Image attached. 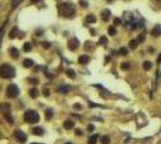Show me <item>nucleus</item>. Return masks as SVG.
I'll return each mask as SVG.
<instances>
[{
	"instance_id": "20e7f679",
	"label": "nucleus",
	"mask_w": 161,
	"mask_h": 144,
	"mask_svg": "<svg viewBox=\"0 0 161 144\" xmlns=\"http://www.w3.org/2000/svg\"><path fill=\"white\" fill-rule=\"evenodd\" d=\"M0 111L3 113L4 118L9 121V124H13V118L11 116V106L9 103H1L0 105Z\"/></svg>"
},
{
	"instance_id": "f257e3e1",
	"label": "nucleus",
	"mask_w": 161,
	"mask_h": 144,
	"mask_svg": "<svg viewBox=\"0 0 161 144\" xmlns=\"http://www.w3.org/2000/svg\"><path fill=\"white\" fill-rule=\"evenodd\" d=\"M58 12L61 17L65 18H71L74 17L75 13H76V10H75V6L70 3H60L58 5Z\"/></svg>"
},
{
	"instance_id": "9b49d317",
	"label": "nucleus",
	"mask_w": 161,
	"mask_h": 144,
	"mask_svg": "<svg viewBox=\"0 0 161 144\" xmlns=\"http://www.w3.org/2000/svg\"><path fill=\"white\" fill-rule=\"evenodd\" d=\"M9 52H10V55L13 58V59H17L18 56H19V53H18V49L14 48V47H11L10 49H9Z\"/></svg>"
},
{
	"instance_id": "0eeeda50",
	"label": "nucleus",
	"mask_w": 161,
	"mask_h": 144,
	"mask_svg": "<svg viewBox=\"0 0 161 144\" xmlns=\"http://www.w3.org/2000/svg\"><path fill=\"white\" fill-rule=\"evenodd\" d=\"M78 46H79V43H78L77 39H71L69 41V43H67V47H69L70 50H76L78 48Z\"/></svg>"
},
{
	"instance_id": "423d86ee",
	"label": "nucleus",
	"mask_w": 161,
	"mask_h": 144,
	"mask_svg": "<svg viewBox=\"0 0 161 144\" xmlns=\"http://www.w3.org/2000/svg\"><path fill=\"white\" fill-rule=\"evenodd\" d=\"M13 136H14V138L19 142V143H25V142H27V134H25L23 131L16 130L13 132Z\"/></svg>"
},
{
	"instance_id": "e433bc0d",
	"label": "nucleus",
	"mask_w": 161,
	"mask_h": 144,
	"mask_svg": "<svg viewBox=\"0 0 161 144\" xmlns=\"http://www.w3.org/2000/svg\"><path fill=\"white\" fill-rule=\"evenodd\" d=\"M42 91H43V95L45 96H49V90L48 89H43Z\"/></svg>"
},
{
	"instance_id": "7c9ffc66",
	"label": "nucleus",
	"mask_w": 161,
	"mask_h": 144,
	"mask_svg": "<svg viewBox=\"0 0 161 144\" xmlns=\"http://www.w3.org/2000/svg\"><path fill=\"white\" fill-rule=\"evenodd\" d=\"M144 40H146V34H141L140 36H138V39H137V41H138V42H144Z\"/></svg>"
},
{
	"instance_id": "4468645a",
	"label": "nucleus",
	"mask_w": 161,
	"mask_h": 144,
	"mask_svg": "<svg viewBox=\"0 0 161 144\" xmlns=\"http://www.w3.org/2000/svg\"><path fill=\"white\" fill-rule=\"evenodd\" d=\"M89 60H90V58L88 55H81L79 58H78V63L82 64V65H85V64L89 63Z\"/></svg>"
},
{
	"instance_id": "f03ea898",
	"label": "nucleus",
	"mask_w": 161,
	"mask_h": 144,
	"mask_svg": "<svg viewBox=\"0 0 161 144\" xmlns=\"http://www.w3.org/2000/svg\"><path fill=\"white\" fill-rule=\"evenodd\" d=\"M16 76V70L12 66L7 65V64H3L0 66V77L4 79H9Z\"/></svg>"
},
{
	"instance_id": "c85d7f7f",
	"label": "nucleus",
	"mask_w": 161,
	"mask_h": 144,
	"mask_svg": "<svg viewBox=\"0 0 161 144\" xmlns=\"http://www.w3.org/2000/svg\"><path fill=\"white\" fill-rule=\"evenodd\" d=\"M17 31H18L17 28H14V29H12V30H11V32H10V37H11V39H13V37H16V36H17V35H16V34H17Z\"/></svg>"
},
{
	"instance_id": "39448f33",
	"label": "nucleus",
	"mask_w": 161,
	"mask_h": 144,
	"mask_svg": "<svg viewBox=\"0 0 161 144\" xmlns=\"http://www.w3.org/2000/svg\"><path fill=\"white\" fill-rule=\"evenodd\" d=\"M6 95H7V97H10V98L17 97V96L19 95V89H18L17 85H14V84L9 85L6 89Z\"/></svg>"
},
{
	"instance_id": "f8f14e48",
	"label": "nucleus",
	"mask_w": 161,
	"mask_h": 144,
	"mask_svg": "<svg viewBox=\"0 0 161 144\" xmlns=\"http://www.w3.org/2000/svg\"><path fill=\"white\" fill-rule=\"evenodd\" d=\"M70 90V85H61L60 88H58V92H60V94H67Z\"/></svg>"
},
{
	"instance_id": "6ab92c4d",
	"label": "nucleus",
	"mask_w": 161,
	"mask_h": 144,
	"mask_svg": "<svg viewBox=\"0 0 161 144\" xmlns=\"http://www.w3.org/2000/svg\"><path fill=\"white\" fill-rule=\"evenodd\" d=\"M120 67H122V70H130L131 69V65H130V63H127V61H125V63H122V65H120Z\"/></svg>"
},
{
	"instance_id": "f3484780",
	"label": "nucleus",
	"mask_w": 161,
	"mask_h": 144,
	"mask_svg": "<svg viewBox=\"0 0 161 144\" xmlns=\"http://www.w3.org/2000/svg\"><path fill=\"white\" fill-rule=\"evenodd\" d=\"M29 95L31 96L33 98H36V97H37V96H39V90H37V89H36V88H33V89H30V90H29Z\"/></svg>"
},
{
	"instance_id": "7ed1b4c3",
	"label": "nucleus",
	"mask_w": 161,
	"mask_h": 144,
	"mask_svg": "<svg viewBox=\"0 0 161 144\" xmlns=\"http://www.w3.org/2000/svg\"><path fill=\"white\" fill-rule=\"evenodd\" d=\"M24 120L29 124H36V123H39L40 115L37 114L36 111H27L24 113Z\"/></svg>"
},
{
	"instance_id": "4be33fe9",
	"label": "nucleus",
	"mask_w": 161,
	"mask_h": 144,
	"mask_svg": "<svg viewBox=\"0 0 161 144\" xmlns=\"http://www.w3.org/2000/svg\"><path fill=\"white\" fill-rule=\"evenodd\" d=\"M53 115H54V112H53L51 108H48L46 111V118H47V119H52Z\"/></svg>"
},
{
	"instance_id": "f704fd0d",
	"label": "nucleus",
	"mask_w": 161,
	"mask_h": 144,
	"mask_svg": "<svg viewBox=\"0 0 161 144\" xmlns=\"http://www.w3.org/2000/svg\"><path fill=\"white\" fill-rule=\"evenodd\" d=\"M41 46L43 47V48L47 49V48H49V47H51V45H49L48 42H42V43H41Z\"/></svg>"
},
{
	"instance_id": "473e14b6",
	"label": "nucleus",
	"mask_w": 161,
	"mask_h": 144,
	"mask_svg": "<svg viewBox=\"0 0 161 144\" xmlns=\"http://www.w3.org/2000/svg\"><path fill=\"white\" fill-rule=\"evenodd\" d=\"M87 130L89 131V132H93V131L95 130V127H94V125H91V124H89L88 125V127H87Z\"/></svg>"
},
{
	"instance_id": "a19ab883",
	"label": "nucleus",
	"mask_w": 161,
	"mask_h": 144,
	"mask_svg": "<svg viewBox=\"0 0 161 144\" xmlns=\"http://www.w3.org/2000/svg\"><path fill=\"white\" fill-rule=\"evenodd\" d=\"M39 1H41V0H31L33 4H36V3H39Z\"/></svg>"
},
{
	"instance_id": "58836bf2",
	"label": "nucleus",
	"mask_w": 161,
	"mask_h": 144,
	"mask_svg": "<svg viewBox=\"0 0 161 144\" xmlns=\"http://www.w3.org/2000/svg\"><path fill=\"white\" fill-rule=\"evenodd\" d=\"M74 108H77V109H81V108H82V106H81V105H78V103H76V105H75V106H74Z\"/></svg>"
},
{
	"instance_id": "a18cd8bd",
	"label": "nucleus",
	"mask_w": 161,
	"mask_h": 144,
	"mask_svg": "<svg viewBox=\"0 0 161 144\" xmlns=\"http://www.w3.org/2000/svg\"><path fill=\"white\" fill-rule=\"evenodd\" d=\"M31 144H40V143H31Z\"/></svg>"
},
{
	"instance_id": "72a5a7b5",
	"label": "nucleus",
	"mask_w": 161,
	"mask_h": 144,
	"mask_svg": "<svg viewBox=\"0 0 161 144\" xmlns=\"http://www.w3.org/2000/svg\"><path fill=\"white\" fill-rule=\"evenodd\" d=\"M114 24H116V25H120V24H122V19H120V18H114Z\"/></svg>"
},
{
	"instance_id": "a878e982",
	"label": "nucleus",
	"mask_w": 161,
	"mask_h": 144,
	"mask_svg": "<svg viewBox=\"0 0 161 144\" xmlns=\"http://www.w3.org/2000/svg\"><path fill=\"white\" fill-rule=\"evenodd\" d=\"M106 43H107V37H106V36H101V37H100V40H99V45L105 46Z\"/></svg>"
},
{
	"instance_id": "9d476101",
	"label": "nucleus",
	"mask_w": 161,
	"mask_h": 144,
	"mask_svg": "<svg viewBox=\"0 0 161 144\" xmlns=\"http://www.w3.org/2000/svg\"><path fill=\"white\" fill-rule=\"evenodd\" d=\"M31 133L33 134H35V136H42V134L45 133V131H43V129L42 127H34L31 130Z\"/></svg>"
},
{
	"instance_id": "2eb2a0df",
	"label": "nucleus",
	"mask_w": 161,
	"mask_h": 144,
	"mask_svg": "<svg viewBox=\"0 0 161 144\" xmlns=\"http://www.w3.org/2000/svg\"><path fill=\"white\" fill-rule=\"evenodd\" d=\"M23 66L27 67V69H30V67L34 66V61H33L31 59H24V61H23Z\"/></svg>"
},
{
	"instance_id": "b1692460",
	"label": "nucleus",
	"mask_w": 161,
	"mask_h": 144,
	"mask_svg": "<svg viewBox=\"0 0 161 144\" xmlns=\"http://www.w3.org/2000/svg\"><path fill=\"white\" fill-rule=\"evenodd\" d=\"M151 66H153V65H151V63H150V61H144V63H143V69H144L146 71L150 70V69H151Z\"/></svg>"
},
{
	"instance_id": "4c0bfd02",
	"label": "nucleus",
	"mask_w": 161,
	"mask_h": 144,
	"mask_svg": "<svg viewBox=\"0 0 161 144\" xmlns=\"http://www.w3.org/2000/svg\"><path fill=\"white\" fill-rule=\"evenodd\" d=\"M30 83H31V84H37L39 82H37V79H36V78H31V79H30Z\"/></svg>"
},
{
	"instance_id": "5701e85b",
	"label": "nucleus",
	"mask_w": 161,
	"mask_h": 144,
	"mask_svg": "<svg viewBox=\"0 0 161 144\" xmlns=\"http://www.w3.org/2000/svg\"><path fill=\"white\" fill-rule=\"evenodd\" d=\"M109 137L108 136H102L101 139H100V142H101V144H109Z\"/></svg>"
},
{
	"instance_id": "aec40b11",
	"label": "nucleus",
	"mask_w": 161,
	"mask_h": 144,
	"mask_svg": "<svg viewBox=\"0 0 161 144\" xmlns=\"http://www.w3.org/2000/svg\"><path fill=\"white\" fill-rule=\"evenodd\" d=\"M137 45H138V41H136V40H131L129 42V46L131 49H136L137 48Z\"/></svg>"
},
{
	"instance_id": "412c9836",
	"label": "nucleus",
	"mask_w": 161,
	"mask_h": 144,
	"mask_svg": "<svg viewBox=\"0 0 161 144\" xmlns=\"http://www.w3.org/2000/svg\"><path fill=\"white\" fill-rule=\"evenodd\" d=\"M23 50H24V52H30V50H31V43L25 42L24 46H23Z\"/></svg>"
},
{
	"instance_id": "2f4dec72",
	"label": "nucleus",
	"mask_w": 161,
	"mask_h": 144,
	"mask_svg": "<svg viewBox=\"0 0 161 144\" xmlns=\"http://www.w3.org/2000/svg\"><path fill=\"white\" fill-rule=\"evenodd\" d=\"M79 4H81V6L84 7V9H87L88 7V3L87 1H84V0H79Z\"/></svg>"
},
{
	"instance_id": "1a4fd4ad",
	"label": "nucleus",
	"mask_w": 161,
	"mask_h": 144,
	"mask_svg": "<svg viewBox=\"0 0 161 144\" xmlns=\"http://www.w3.org/2000/svg\"><path fill=\"white\" fill-rule=\"evenodd\" d=\"M150 34L154 36V37H158V36H160L161 35V27H160V25H155L154 28L151 29Z\"/></svg>"
},
{
	"instance_id": "c03bdc74",
	"label": "nucleus",
	"mask_w": 161,
	"mask_h": 144,
	"mask_svg": "<svg viewBox=\"0 0 161 144\" xmlns=\"http://www.w3.org/2000/svg\"><path fill=\"white\" fill-rule=\"evenodd\" d=\"M65 144H72V143H71V142H69V143H65Z\"/></svg>"
},
{
	"instance_id": "ea45409f",
	"label": "nucleus",
	"mask_w": 161,
	"mask_h": 144,
	"mask_svg": "<svg viewBox=\"0 0 161 144\" xmlns=\"http://www.w3.org/2000/svg\"><path fill=\"white\" fill-rule=\"evenodd\" d=\"M158 63H159V64H161V54L158 56Z\"/></svg>"
},
{
	"instance_id": "c9c22d12",
	"label": "nucleus",
	"mask_w": 161,
	"mask_h": 144,
	"mask_svg": "<svg viewBox=\"0 0 161 144\" xmlns=\"http://www.w3.org/2000/svg\"><path fill=\"white\" fill-rule=\"evenodd\" d=\"M75 133H76V136H82V134H83V132H82V130H81V129H77V130L75 131Z\"/></svg>"
},
{
	"instance_id": "cd10ccee",
	"label": "nucleus",
	"mask_w": 161,
	"mask_h": 144,
	"mask_svg": "<svg viewBox=\"0 0 161 144\" xmlns=\"http://www.w3.org/2000/svg\"><path fill=\"white\" fill-rule=\"evenodd\" d=\"M119 54L120 55H123V56L126 55V54H127V49H126L125 47H122V48L119 49Z\"/></svg>"
},
{
	"instance_id": "a211bd4d",
	"label": "nucleus",
	"mask_w": 161,
	"mask_h": 144,
	"mask_svg": "<svg viewBox=\"0 0 161 144\" xmlns=\"http://www.w3.org/2000/svg\"><path fill=\"white\" fill-rule=\"evenodd\" d=\"M85 21H87V23H95L96 22V17H95L94 14H88Z\"/></svg>"
},
{
	"instance_id": "79ce46f5",
	"label": "nucleus",
	"mask_w": 161,
	"mask_h": 144,
	"mask_svg": "<svg viewBox=\"0 0 161 144\" xmlns=\"http://www.w3.org/2000/svg\"><path fill=\"white\" fill-rule=\"evenodd\" d=\"M90 32H91V35H95V30H94V29H90Z\"/></svg>"
},
{
	"instance_id": "6e6552de",
	"label": "nucleus",
	"mask_w": 161,
	"mask_h": 144,
	"mask_svg": "<svg viewBox=\"0 0 161 144\" xmlns=\"http://www.w3.org/2000/svg\"><path fill=\"white\" fill-rule=\"evenodd\" d=\"M101 18H102V21H105V22H108L109 21V18H111V11L109 10H103L101 12Z\"/></svg>"
},
{
	"instance_id": "ddd939ff",
	"label": "nucleus",
	"mask_w": 161,
	"mask_h": 144,
	"mask_svg": "<svg viewBox=\"0 0 161 144\" xmlns=\"http://www.w3.org/2000/svg\"><path fill=\"white\" fill-rule=\"evenodd\" d=\"M64 127H65L66 130H71V129L75 127V123L72 120H65V121H64Z\"/></svg>"
},
{
	"instance_id": "37998d69",
	"label": "nucleus",
	"mask_w": 161,
	"mask_h": 144,
	"mask_svg": "<svg viewBox=\"0 0 161 144\" xmlns=\"http://www.w3.org/2000/svg\"><path fill=\"white\" fill-rule=\"evenodd\" d=\"M106 1H108V3H111V1H113V0H106Z\"/></svg>"
},
{
	"instance_id": "bb28decb",
	"label": "nucleus",
	"mask_w": 161,
	"mask_h": 144,
	"mask_svg": "<svg viewBox=\"0 0 161 144\" xmlns=\"http://www.w3.org/2000/svg\"><path fill=\"white\" fill-rule=\"evenodd\" d=\"M108 34L111 36H114L117 34V29L114 28V27H109V28H108Z\"/></svg>"
},
{
	"instance_id": "393cba45",
	"label": "nucleus",
	"mask_w": 161,
	"mask_h": 144,
	"mask_svg": "<svg viewBox=\"0 0 161 144\" xmlns=\"http://www.w3.org/2000/svg\"><path fill=\"white\" fill-rule=\"evenodd\" d=\"M66 76L69 78H75V77H76V73H75L74 70H71V69H70V70L66 71Z\"/></svg>"
},
{
	"instance_id": "dca6fc26",
	"label": "nucleus",
	"mask_w": 161,
	"mask_h": 144,
	"mask_svg": "<svg viewBox=\"0 0 161 144\" xmlns=\"http://www.w3.org/2000/svg\"><path fill=\"white\" fill-rule=\"evenodd\" d=\"M98 138H99L98 134H93V136H90V137L88 138V144H96Z\"/></svg>"
},
{
	"instance_id": "c756f323",
	"label": "nucleus",
	"mask_w": 161,
	"mask_h": 144,
	"mask_svg": "<svg viewBox=\"0 0 161 144\" xmlns=\"http://www.w3.org/2000/svg\"><path fill=\"white\" fill-rule=\"evenodd\" d=\"M22 1H23V0H12V7H13V9L14 7H17Z\"/></svg>"
}]
</instances>
